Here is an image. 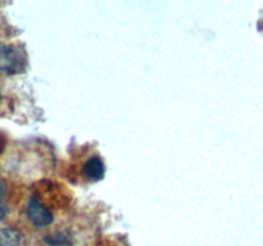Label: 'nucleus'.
Returning a JSON list of instances; mask_svg holds the SVG:
<instances>
[{"mask_svg": "<svg viewBox=\"0 0 263 246\" xmlns=\"http://www.w3.org/2000/svg\"><path fill=\"white\" fill-rule=\"evenodd\" d=\"M27 66V54L22 46L0 41V72L21 73Z\"/></svg>", "mask_w": 263, "mask_h": 246, "instance_id": "obj_1", "label": "nucleus"}, {"mask_svg": "<svg viewBox=\"0 0 263 246\" xmlns=\"http://www.w3.org/2000/svg\"><path fill=\"white\" fill-rule=\"evenodd\" d=\"M26 212H27L28 219L36 227H46V225H49L54 220V217L50 210L35 196L30 197Z\"/></svg>", "mask_w": 263, "mask_h": 246, "instance_id": "obj_2", "label": "nucleus"}, {"mask_svg": "<svg viewBox=\"0 0 263 246\" xmlns=\"http://www.w3.org/2000/svg\"><path fill=\"white\" fill-rule=\"evenodd\" d=\"M105 173V167L102 159L99 156H91L89 160H86L84 166V174L91 181L102 179Z\"/></svg>", "mask_w": 263, "mask_h": 246, "instance_id": "obj_3", "label": "nucleus"}, {"mask_svg": "<svg viewBox=\"0 0 263 246\" xmlns=\"http://www.w3.org/2000/svg\"><path fill=\"white\" fill-rule=\"evenodd\" d=\"M22 235L15 228L0 230V246H20Z\"/></svg>", "mask_w": 263, "mask_h": 246, "instance_id": "obj_4", "label": "nucleus"}, {"mask_svg": "<svg viewBox=\"0 0 263 246\" xmlns=\"http://www.w3.org/2000/svg\"><path fill=\"white\" fill-rule=\"evenodd\" d=\"M5 191H7V184H5L4 181L0 179V220L4 219V218L7 217V213H8V208L4 201Z\"/></svg>", "mask_w": 263, "mask_h": 246, "instance_id": "obj_5", "label": "nucleus"}, {"mask_svg": "<svg viewBox=\"0 0 263 246\" xmlns=\"http://www.w3.org/2000/svg\"><path fill=\"white\" fill-rule=\"evenodd\" d=\"M4 145H5V138H4V136L0 135V151L4 149Z\"/></svg>", "mask_w": 263, "mask_h": 246, "instance_id": "obj_6", "label": "nucleus"}, {"mask_svg": "<svg viewBox=\"0 0 263 246\" xmlns=\"http://www.w3.org/2000/svg\"><path fill=\"white\" fill-rule=\"evenodd\" d=\"M0 100H2V95H0Z\"/></svg>", "mask_w": 263, "mask_h": 246, "instance_id": "obj_7", "label": "nucleus"}]
</instances>
